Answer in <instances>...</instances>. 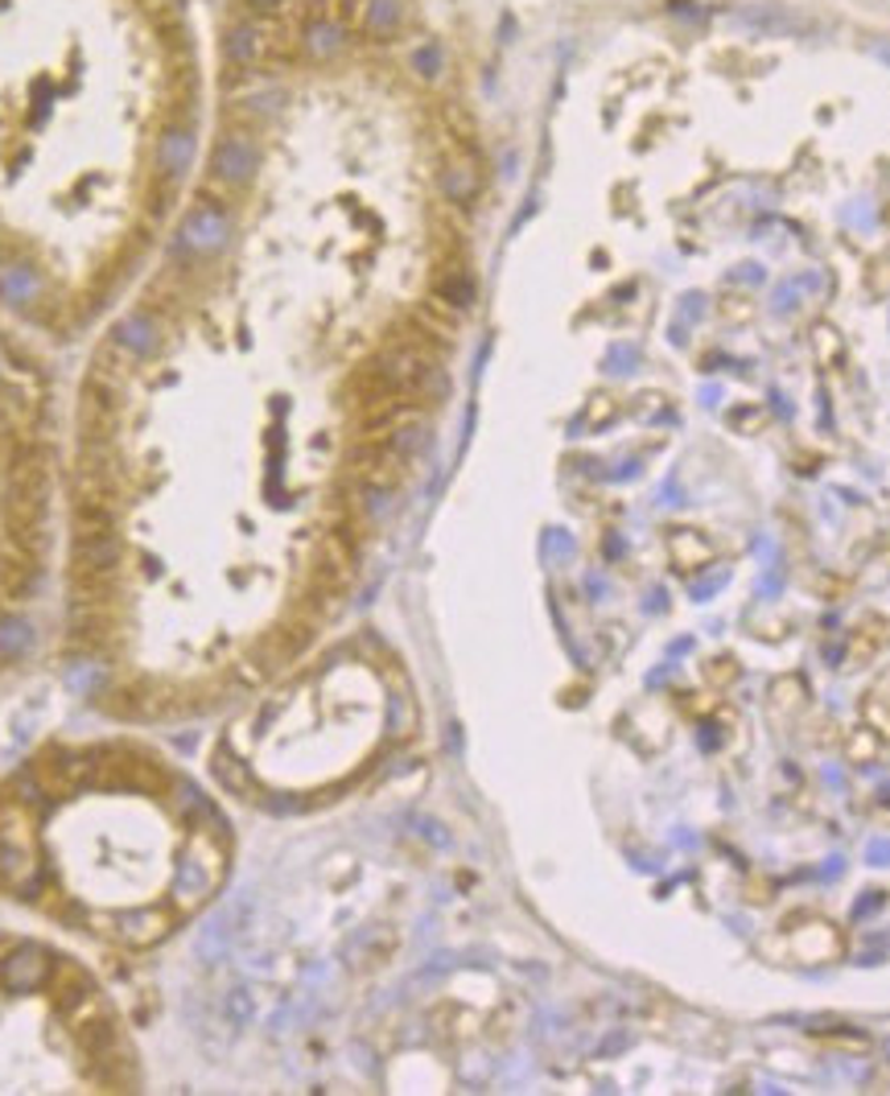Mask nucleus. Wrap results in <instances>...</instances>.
<instances>
[{
  "instance_id": "1",
  "label": "nucleus",
  "mask_w": 890,
  "mask_h": 1096,
  "mask_svg": "<svg viewBox=\"0 0 890 1096\" xmlns=\"http://www.w3.org/2000/svg\"><path fill=\"white\" fill-rule=\"evenodd\" d=\"M223 870H227V858H223V837H202L195 832L190 849L181 853L178 862V878H174V895H169V907L181 916L198 911L202 902L214 895V886L223 883Z\"/></svg>"
},
{
  "instance_id": "2",
  "label": "nucleus",
  "mask_w": 890,
  "mask_h": 1096,
  "mask_svg": "<svg viewBox=\"0 0 890 1096\" xmlns=\"http://www.w3.org/2000/svg\"><path fill=\"white\" fill-rule=\"evenodd\" d=\"M227 240H232V211L223 202H214V198L198 195L190 214L181 219L178 256H190L186 265H207L227 248Z\"/></svg>"
},
{
  "instance_id": "3",
  "label": "nucleus",
  "mask_w": 890,
  "mask_h": 1096,
  "mask_svg": "<svg viewBox=\"0 0 890 1096\" xmlns=\"http://www.w3.org/2000/svg\"><path fill=\"white\" fill-rule=\"evenodd\" d=\"M37 788L46 796H74L83 788H95V755H74V750H42L34 759Z\"/></svg>"
},
{
  "instance_id": "4",
  "label": "nucleus",
  "mask_w": 890,
  "mask_h": 1096,
  "mask_svg": "<svg viewBox=\"0 0 890 1096\" xmlns=\"http://www.w3.org/2000/svg\"><path fill=\"white\" fill-rule=\"evenodd\" d=\"M256 161H260V149L251 141L244 128H227L219 141H214L211 153V182H223V186H248V177L256 174Z\"/></svg>"
},
{
  "instance_id": "5",
  "label": "nucleus",
  "mask_w": 890,
  "mask_h": 1096,
  "mask_svg": "<svg viewBox=\"0 0 890 1096\" xmlns=\"http://www.w3.org/2000/svg\"><path fill=\"white\" fill-rule=\"evenodd\" d=\"M178 928V911L174 907H141V911H125L116 928H99L104 936H112L125 948H153L157 940H165Z\"/></svg>"
},
{
  "instance_id": "6",
  "label": "nucleus",
  "mask_w": 890,
  "mask_h": 1096,
  "mask_svg": "<svg viewBox=\"0 0 890 1096\" xmlns=\"http://www.w3.org/2000/svg\"><path fill=\"white\" fill-rule=\"evenodd\" d=\"M37 582H42V557L17 545L13 536H0V594L9 602L34 598Z\"/></svg>"
},
{
  "instance_id": "7",
  "label": "nucleus",
  "mask_w": 890,
  "mask_h": 1096,
  "mask_svg": "<svg viewBox=\"0 0 890 1096\" xmlns=\"http://www.w3.org/2000/svg\"><path fill=\"white\" fill-rule=\"evenodd\" d=\"M46 986H50L54 1010L67 1014V1018H74L79 1010H87L95 1002V986H91V977L74 960H54Z\"/></svg>"
},
{
  "instance_id": "8",
  "label": "nucleus",
  "mask_w": 890,
  "mask_h": 1096,
  "mask_svg": "<svg viewBox=\"0 0 890 1096\" xmlns=\"http://www.w3.org/2000/svg\"><path fill=\"white\" fill-rule=\"evenodd\" d=\"M112 342H116V347H125L132 359H153V354L165 347V342H161V318L149 310V305H144V310H132L128 318L116 322Z\"/></svg>"
},
{
  "instance_id": "9",
  "label": "nucleus",
  "mask_w": 890,
  "mask_h": 1096,
  "mask_svg": "<svg viewBox=\"0 0 890 1096\" xmlns=\"http://www.w3.org/2000/svg\"><path fill=\"white\" fill-rule=\"evenodd\" d=\"M0 301L34 314L37 301H46V284L37 277V268L25 260H0Z\"/></svg>"
},
{
  "instance_id": "10",
  "label": "nucleus",
  "mask_w": 890,
  "mask_h": 1096,
  "mask_svg": "<svg viewBox=\"0 0 890 1096\" xmlns=\"http://www.w3.org/2000/svg\"><path fill=\"white\" fill-rule=\"evenodd\" d=\"M54 960L42 948H17L0 960V986L4 990H42L46 977H50Z\"/></svg>"
},
{
  "instance_id": "11",
  "label": "nucleus",
  "mask_w": 890,
  "mask_h": 1096,
  "mask_svg": "<svg viewBox=\"0 0 890 1096\" xmlns=\"http://www.w3.org/2000/svg\"><path fill=\"white\" fill-rule=\"evenodd\" d=\"M190 158H195V128L169 125L157 137V149H153V174L181 182V174L190 170Z\"/></svg>"
},
{
  "instance_id": "12",
  "label": "nucleus",
  "mask_w": 890,
  "mask_h": 1096,
  "mask_svg": "<svg viewBox=\"0 0 890 1096\" xmlns=\"http://www.w3.org/2000/svg\"><path fill=\"white\" fill-rule=\"evenodd\" d=\"M433 301L445 310H470L475 305V277L462 265H445L433 277Z\"/></svg>"
},
{
  "instance_id": "13",
  "label": "nucleus",
  "mask_w": 890,
  "mask_h": 1096,
  "mask_svg": "<svg viewBox=\"0 0 890 1096\" xmlns=\"http://www.w3.org/2000/svg\"><path fill=\"white\" fill-rule=\"evenodd\" d=\"M442 195L449 198V202H475L479 198V190H482V174H479V165L475 161H466V158H454V161H445L442 165Z\"/></svg>"
},
{
  "instance_id": "14",
  "label": "nucleus",
  "mask_w": 890,
  "mask_h": 1096,
  "mask_svg": "<svg viewBox=\"0 0 890 1096\" xmlns=\"http://www.w3.org/2000/svg\"><path fill=\"white\" fill-rule=\"evenodd\" d=\"M223 54H227L232 67L248 71V67H256L265 58V34L256 25H232L227 37H223Z\"/></svg>"
},
{
  "instance_id": "15",
  "label": "nucleus",
  "mask_w": 890,
  "mask_h": 1096,
  "mask_svg": "<svg viewBox=\"0 0 890 1096\" xmlns=\"http://www.w3.org/2000/svg\"><path fill=\"white\" fill-rule=\"evenodd\" d=\"M302 42H305V54L314 58V62H330L335 54H342V46H347V34H342V25H335V21H309L305 25V34H302Z\"/></svg>"
},
{
  "instance_id": "16",
  "label": "nucleus",
  "mask_w": 890,
  "mask_h": 1096,
  "mask_svg": "<svg viewBox=\"0 0 890 1096\" xmlns=\"http://www.w3.org/2000/svg\"><path fill=\"white\" fill-rule=\"evenodd\" d=\"M405 21V4L400 0H367L363 9V30L372 37H393Z\"/></svg>"
},
{
  "instance_id": "17",
  "label": "nucleus",
  "mask_w": 890,
  "mask_h": 1096,
  "mask_svg": "<svg viewBox=\"0 0 890 1096\" xmlns=\"http://www.w3.org/2000/svg\"><path fill=\"white\" fill-rule=\"evenodd\" d=\"M738 21L747 25V30H763V34H787V30H796L800 21L792 18L787 9H775V4H754V9H742Z\"/></svg>"
},
{
  "instance_id": "18",
  "label": "nucleus",
  "mask_w": 890,
  "mask_h": 1096,
  "mask_svg": "<svg viewBox=\"0 0 890 1096\" xmlns=\"http://www.w3.org/2000/svg\"><path fill=\"white\" fill-rule=\"evenodd\" d=\"M34 648V631L30 622L17 615H0V660H21Z\"/></svg>"
},
{
  "instance_id": "19",
  "label": "nucleus",
  "mask_w": 890,
  "mask_h": 1096,
  "mask_svg": "<svg viewBox=\"0 0 890 1096\" xmlns=\"http://www.w3.org/2000/svg\"><path fill=\"white\" fill-rule=\"evenodd\" d=\"M412 67H417V74H425V79H433V74L442 71V54L433 50V46H425V50L412 54Z\"/></svg>"
},
{
  "instance_id": "20",
  "label": "nucleus",
  "mask_w": 890,
  "mask_h": 1096,
  "mask_svg": "<svg viewBox=\"0 0 890 1096\" xmlns=\"http://www.w3.org/2000/svg\"><path fill=\"white\" fill-rule=\"evenodd\" d=\"M256 9H277V4H285V0H251Z\"/></svg>"
}]
</instances>
